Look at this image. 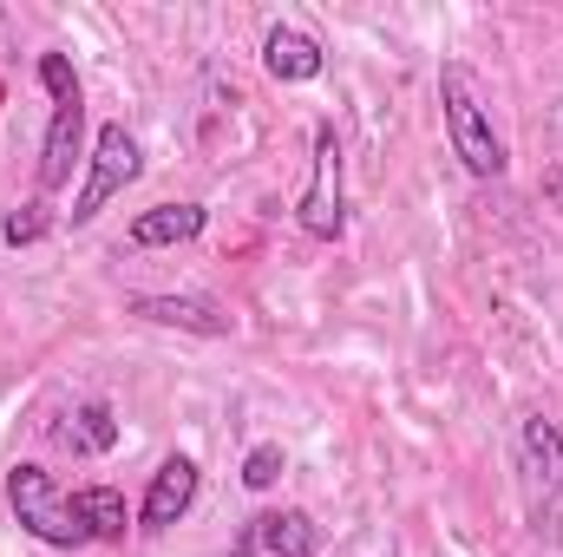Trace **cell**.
<instances>
[{"mask_svg":"<svg viewBox=\"0 0 563 557\" xmlns=\"http://www.w3.org/2000/svg\"><path fill=\"white\" fill-rule=\"evenodd\" d=\"M439 106H445V139H452V157L472 171V177H505V139H498V125H492V106H485V92H478V79L452 59V66H439Z\"/></svg>","mask_w":563,"mask_h":557,"instance_id":"1","label":"cell"},{"mask_svg":"<svg viewBox=\"0 0 563 557\" xmlns=\"http://www.w3.org/2000/svg\"><path fill=\"white\" fill-rule=\"evenodd\" d=\"M518 479H525V518L544 545H563V433L544 414L518 426Z\"/></svg>","mask_w":563,"mask_h":557,"instance_id":"2","label":"cell"},{"mask_svg":"<svg viewBox=\"0 0 563 557\" xmlns=\"http://www.w3.org/2000/svg\"><path fill=\"white\" fill-rule=\"evenodd\" d=\"M40 86L53 92V125H46V151H40V190H66L73 164H79V139H86V92L66 53H40Z\"/></svg>","mask_w":563,"mask_h":557,"instance_id":"3","label":"cell"},{"mask_svg":"<svg viewBox=\"0 0 563 557\" xmlns=\"http://www.w3.org/2000/svg\"><path fill=\"white\" fill-rule=\"evenodd\" d=\"M7 505H13V518H20L40 545H59V551L92 545L86 525H79V512H73V492H59L46 466H13V472H7Z\"/></svg>","mask_w":563,"mask_h":557,"instance_id":"4","label":"cell"},{"mask_svg":"<svg viewBox=\"0 0 563 557\" xmlns=\"http://www.w3.org/2000/svg\"><path fill=\"white\" fill-rule=\"evenodd\" d=\"M295 223L314 243H334L347 230V184H341V139H334V125H314V164H308V190L295 204Z\"/></svg>","mask_w":563,"mask_h":557,"instance_id":"5","label":"cell"},{"mask_svg":"<svg viewBox=\"0 0 563 557\" xmlns=\"http://www.w3.org/2000/svg\"><path fill=\"white\" fill-rule=\"evenodd\" d=\"M144 171V157H139V139L125 132V125H106L99 132V144H92V171H86V190L73 197V230H86L132 177Z\"/></svg>","mask_w":563,"mask_h":557,"instance_id":"6","label":"cell"},{"mask_svg":"<svg viewBox=\"0 0 563 557\" xmlns=\"http://www.w3.org/2000/svg\"><path fill=\"white\" fill-rule=\"evenodd\" d=\"M314 545H321V532H314V518L295 512V505L256 512V518L236 532V551L243 557H314Z\"/></svg>","mask_w":563,"mask_h":557,"instance_id":"7","label":"cell"},{"mask_svg":"<svg viewBox=\"0 0 563 557\" xmlns=\"http://www.w3.org/2000/svg\"><path fill=\"white\" fill-rule=\"evenodd\" d=\"M139 321H157V328H184V335H230V308L210 302V295H132L125 302Z\"/></svg>","mask_w":563,"mask_h":557,"instance_id":"8","label":"cell"},{"mask_svg":"<svg viewBox=\"0 0 563 557\" xmlns=\"http://www.w3.org/2000/svg\"><path fill=\"white\" fill-rule=\"evenodd\" d=\"M190 505H197V466H190V459H164V466L151 472V492H144L139 518H144V532H164V525H177Z\"/></svg>","mask_w":563,"mask_h":557,"instance_id":"9","label":"cell"},{"mask_svg":"<svg viewBox=\"0 0 563 557\" xmlns=\"http://www.w3.org/2000/svg\"><path fill=\"white\" fill-rule=\"evenodd\" d=\"M263 66H269V79L282 86H308V79H321V46L301 33V26H269L263 33Z\"/></svg>","mask_w":563,"mask_h":557,"instance_id":"10","label":"cell"},{"mask_svg":"<svg viewBox=\"0 0 563 557\" xmlns=\"http://www.w3.org/2000/svg\"><path fill=\"white\" fill-rule=\"evenodd\" d=\"M197 230H203V204H157V210L132 217V243H139V250H170V243H190Z\"/></svg>","mask_w":563,"mask_h":557,"instance_id":"11","label":"cell"},{"mask_svg":"<svg viewBox=\"0 0 563 557\" xmlns=\"http://www.w3.org/2000/svg\"><path fill=\"white\" fill-rule=\"evenodd\" d=\"M73 512H79V525H86V538H92V545L125 538V525H132L125 492H112V485H79V492H73Z\"/></svg>","mask_w":563,"mask_h":557,"instance_id":"12","label":"cell"},{"mask_svg":"<svg viewBox=\"0 0 563 557\" xmlns=\"http://www.w3.org/2000/svg\"><path fill=\"white\" fill-rule=\"evenodd\" d=\"M59 439H66L73 452H112V446H119V414H112L106 401H86V407L66 414Z\"/></svg>","mask_w":563,"mask_h":557,"instance_id":"13","label":"cell"},{"mask_svg":"<svg viewBox=\"0 0 563 557\" xmlns=\"http://www.w3.org/2000/svg\"><path fill=\"white\" fill-rule=\"evenodd\" d=\"M282 472H288V452H282L276 439H263V446H250V459H243V485L250 492H269Z\"/></svg>","mask_w":563,"mask_h":557,"instance_id":"14","label":"cell"},{"mask_svg":"<svg viewBox=\"0 0 563 557\" xmlns=\"http://www.w3.org/2000/svg\"><path fill=\"white\" fill-rule=\"evenodd\" d=\"M40 230H46V217H40V204H26V217H7V223H0V237H7V243H33Z\"/></svg>","mask_w":563,"mask_h":557,"instance_id":"15","label":"cell"}]
</instances>
